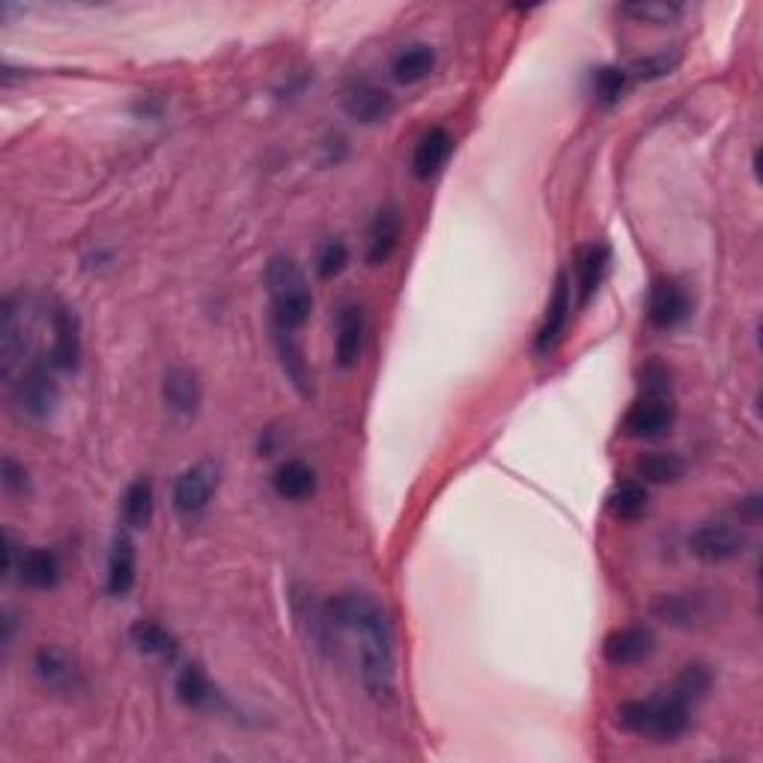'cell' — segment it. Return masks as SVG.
I'll list each match as a JSON object with an SVG mask.
<instances>
[{
    "instance_id": "obj_1",
    "label": "cell",
    "mask_w": 763,
    "mask_h": 763,
    "mask_svg": "<svg viewBox=\"0 0 763 763\" xmlns=\"http://www.w3.org/2000/svg\"><path fill=\"white\" fill-rule=\"evenodd\" d=\"M328 626H340L358 635L361 650V677L368 692L379 704L394 698V647H391V624L385 608L370 594H338L326 603Z\"/></svg>"
},
{
    "instance_id": "obj_2",
    "label": "cell",
    "mask_w": 763,
    "mask_h": 763,
    "mask_svg": "<svg viewBox=\"0 0 763 763\" xmlns=\"http://www.w3.org/2000/svg\"><path fill=\"white\" fill-rule=\"evenodd\" d=\"M266 289L272 301L275 328L298 331L310 319L314 310V293L308 287L305 272L287 254H275L266 266Z\"/></svg>"
},
{
    "instance_id": "obj_3",
    "label": "cell",
    "mask_w": 763,
    "mask_h": 763,
    "mask_svg": "<svg viewBox=\"0 0 763 763\" xmlns=\"http://www.w3.org/2000/svg\"><path fill=\"white\" fill-rule=\"evenodd\" d=\"M617 724L635 736L654 743H675L689 728V704L675 695L647 698V701H626L617 707Z\"/></svg>"
},
{
    "instance_id": "obj_4",
    "label": "cell",
    "mask_w": 763,
    "mask_h": 763,
    "mask_svg": "<svg viewBox=\"0 0 763 763\" xmlns=\"http://www.w3.org/2000/svg\"><path fill=\"white\" fill-rule=\"evenodd\" d=\"M51 370H54L51 364L33 361V364L21 373L19 382L12 385V400H15L21 415L33 417V421H45V417L54 415L60 391Z\"/></svg>"
},
{
    "instance_id": "obj_5",
    "label": "cell",
    "mask_w": 763,
    "mask_h": 763,
    "mask_svg": "<svg viewBox=\"0 0 763 763\" xmlns=\"http://www.w3.org/2000/svg\"><path fill=\"white\" fill-rule=\"evenodd\" d=\"M745 534L728 522H707L689 534V552L704 564H724L745 552Z\"/></svg>"
},
{
    "instance_id": "obj_6",
    "label": "cell",
    "mask_w": 763,
    "mask_h": 763,
    "mask_svg": "<svg viewBox=\"0 0 763 763\" xmlns=\"http://www.w3.org/2000/svg\"><path fill=\"white\" fill-rule=\"evenodd\" d=\"M654 615L668 626L692 629L710 624L713 617V596L710 594H663L654 600Z\"/></svg>"
},
{
    "instance_id": "obj_7",
    "label": "cell",
    "mask_w": 763,
    "mask_h": 763,
    "mask_svg": "<svg viewBox=\"0 0 763 763\" xmlns=\"http://www.w3.org/2000/svg\"><path fill=\"white\" fill-rule=\"evenodd\" d=\"M215 486H219V471L209 466V463L186 468L177 477V484H173V507H177V513L198 516L200 510H206Z\"/></svg>"
},
{
    "instance_id": "obj_8",
    "label": "cell",
    "mask_w": 763,
    "mask_h": 763,
    "mask_svg": "<svg viewBox=\"0 0 763 763\" xmlns=\"http://www.w3.org/2000/svg\"><path fill=\"white\" fill-rule=\"evenodd\" d=\"M570 314H573V287H570V278L561 272L555 280V293H552L549 308H545L543 326L537 331V356H549V352L561 343V338H564L566 331V322H570Z\"/></svg>"
},
{
    "instance_id": "obj_9",
    "label": "cell",
    "mask_w": 763,
    "mask_h": 763,
    "mask_svg": "<svg viewBox=\"0 0 763 763\" xmlns=\"http://www.w3.org/2000/svg\"><path fill=\"white\" fill-rule=\"evenodd\" d=\"M675 424V406L665 400V394H647L626 412L624 430L633 438H659Z\"/></svg>"
},
{
    "instance_id": "obj_10",
    "label": "cell",
    "mask_w": 763,
    "mask_h": 763,
    "mask_svg": "<svg viewBox=\"0 0 763 763\" xmlns=\"http://www.w3.org/2000/svg\"><path fill=\"white\" fill-rule=\"evenodd\" d=\"M689 310H692V301H689L686 289L677 280L659 278L650 287V298H647V319H650V326L663 328V331L677 328L689 317Z\"/></svg>"
},
{
    "instance_id": "obj_11",
    "label": "cell",
    "mask_w": 763,
    "mask_h": 763,
    "mask_svg": "<svg viewBox=\"0 0 763 763\" xmlns=\"http://www.w3.org/2000/svg\"><path fill=\"white\" fill-rule=\"evenodd\" d=\"M51 331H54V347H51L49 364L54 370H72L78 368L81 358V322L70 308H54L51 314Z\"/></svg>"
},
{
    "instance_id": "obj_12",
    "label": "cell",
    "mask_w": 763,
    "mask_h": 763,
    "mask_svg": "<svg viewBox=\"0 0 763 763\" xmlns=\"http://www.w3.org/2000/svg\"><path fill=\"white\" fill-rule=\"evenodd\" d=\"M654 647L656 638L647 626H624V629H615V633L605 638L603 656L605 663L624 668V665H635L647 659V656L654 654Z\"/></svg>"
},
{
    "instance_id": "obj_13",
    "label": "cell",
    "mask_w": 763,
    "mask_h": 763,
    "mask_svg": "<svg viewBox=\"0 0 763 763\" xmlns=\"http://www.w3.org/2000/svg\"><path fill=\"white\" fill-rule=\"evenodd\" d=\"M343 108L358 123H382L394 114V96L370 81H358L343 93Z\"/></svg>"
},
{
    "instance_id": "obj_14",
    "label": "cell",
    "mask_w": 763,
    "mask_h": 763,
    "mask_svg": "<svg viewBox=\"0 0 763 763\" xmlns=\"http://www.w3.org/2000/svg\"><path fill=\"white\" fill-rule=\"evenodd\" d=\"M403 233V215L396 206L379 209L368 230V263L370 266H382L391 254H394L396 242Z\"/></svg>"
},
{
    "instance_id": "obj_15",
    "label": "cell",
    "mask_w": 763,
    "mask_h": 763,
    "mask_svg": "<svg viewBox=\"0 0 763 763\" xmlns=\"http://www.w3.org/2000/svg\"><path fill=\"white\" fill-rule=\"evenodd\" d=\"M24 356V322L15 308V298H3L0 310V373L10 379Z\"/></svg>"
},
{
    "instance_id": "obj_16",
    "label": "cell",
    "mask_w": 763,
    "mask_h": 763,
    "mask_svg": "<svg viewBox=\"0 0 763 763\" xmlns=\"http://www.w3.org/2000/svg\"><path fill=\"white\" fill-rule=\"evenodd\" d=\"M33 668H36L40 683L45 689H54V692H75L81 686V671L70 656L57 650V647H42Z\"/></svg>"
},
{
    "instance_id": "obj_17",
    "label": "cell",
    "mask_w": 763,
    "mask_h": 763,
    "mask_svg": "<svg viewBox=\"0 0 763 763\" xmlns=\"http://www.w3.org/2000/svg\"><path fill=\"white\" fill-rule=\"evenodd\" d=\"M161 396L177 415H194L200 406L198 373L189 368H170L161 382Z\"/></svg>"
},
{
    "instance_id": "obj_18",
    "label": "cell",
    "mask_w": 763,
    "mask_h": 763,
    "mask_svg": "<svg viewBox=\"0 0 763 763\" xmlns=\"http://www.w3.org/2000/svg\"><path fill=\"white\" fill-rule=\"evenodd\" d=\"M135 573H138V555L129 534H117L110 543L108 555V594L126 596L135 587Z\"/></svg>"
},
{
    "instance_id": "obj_19",
    "label": "cell",
    "mask_w": 763,
    "mask_h": 763,
    "mask_svg": "<svg viewBox=\"0 0 763 763\" xmlns=\"http://www.w3.org/2000/svg\"><path fill=\"white\" fill-rule=\"evenodd\" d=\"M361 343H364V314L356 305H347V308L340 310L338 335H335L338 368H356L358 356H361Z\"/></svg>"
},
{
    "instance_id": "obj_20",
    "label": "cell",
    "mask_w": 763,
    "mask_h": 763,
    "mask_svg": "<svg viewBox=\"0 0 763 763\" xmlns=\"http://www.w3.org/2000/svg\"><path fill=\"white\" fill-rule=\"evenodd\" d=\"M575 293H579V305H587L608 268V248L605 245H585L575 254Z\"/></svg>"
},
{
    "instance_id": "obj_21",
    "label": "cell",
    "mask_w": 763,
    "mask_h": 763,
    "mask_svg": "<svg viewBox=\"0 0 763 763\" xmlns=\"http://www.w3.org/2000/svg\"><path fill=\"white\" fill-rule=\"evenodd\" d=\"M451 147H454V138L447 135V129L436 126L421 135L415 147V156H412V173L417 179H430L433 173H438V168L445 165L447 156H451Z\"/></svg>"
},
{
    "instance_id": "obj_22",
    "label": "cell",
    "mask_w": 763,
    "mask_h": 763,
    "mask_svg": "<svg viewBox=\"0 0 763 763\" xmlns=\"http://www.w3.org/2000/svg\"><path fill=\"white\" fill-rule=\"evenodd\" d=\"M15 573H19L21 585L49 591L60 582V558L51 549H28L21 552Z\"/></svg>"
},
{
    "instance_id": "obj_23",
    "label": "cell",
    "mask_w": 763,
    "mask_h": 763,
    "mask_svg": "<svg viewBox=\"0 0 763 763\" xmlns=\"http://www.w3.org/2000/svg\"><path fill=\"white\" fill-rule=\"evenodd\" d=\"M177 698L186 707H194V710H219L224 701L215 686L209 683V677L203 675L200 665H186L177 677Z\"/></svg>"
},
{
    "instance_id": "obj_24",
    "label": "cell",
    "mask_w": 763,
    "mask_h": 763,
    "mask_svg": "<svg viewBox=\"0 0 763 763\" xmlns=\"http://www.w3.org/2000/svg\"><path fill=\"white\" fill-rule=\"evenodd\" d=\"M436 66V51L430 49L426 42H415L406 49L396 51L394 63H391V75L396 84H417L424 81Z\"/></svg>"
},
{
    "instance_id": "obj_25",
    "label": "cell",
    "mask_w": 763,
    "mask_h": 763,
    "mask_svg": "<svg viewBox=\"0 0 763 763\" xmlns=\"http://www.w3.org/2000/svg\"><path fill=\"white\" fill-rule=\"evenodd\" d=\"M275 347H278L280 368H284L289 382H293L301 394L310 396V391H314L310 382H314V379H310L308 361H305V352H301V347H298L296 338H293V331L275 328Z\"/></svg>"
},
{
    "instance_id": "obj_26",
    "label": "cell",
    "mask_w": 763,
    "mask_h": 763,
    "mask_svg": "<svg viewBox=\"0 0 763 763\" xmlns=\"http://www.w3.org/2000/svg\"><path fill=\"white\" fill-rule=\"evenodd\" d=\"M272 486L280 498L287 501H298V498H308L317 486V477H314V468L301 459H287L280 463L278 471L272 475Z\"/></svg>"
},
{
    "instance_id": "obj_27",
    "label": "cell",
    "mask_w": 763,
    "mask_h": 763,
    "mask_svg": "<svg viewBox=\"0 0 763 763\" xmlns=\"http://www.w3.org/2000/svg\"><path fill=\"white\" fill-rule=\"evenodd\" d=\"M635 471L647 484H677L686 475V463L677 454H645L635 459Z\"/></svg>"
},
{
    "instance_id": "obj_28",
    "label": "cell",
    "mask_w": 763,
    "mask_h": 763,
    "mask_svg": "<svg viewBox=\"0 0 763 763\" xmlns=\"http://www.w3.org/2000/svg\"><path fill=\"white\" fill-rule=\"evenodd\" d=\"M123 519L131 528H147L152 519V484L147 477H135L123 492Z\"/></svg>"
},
{
    "instance_id": "obj_29",
    "label": "cell",
    "mask_w": 763,
    "mask_h": 763,
    "mask_svg": "<svg viewBox=\"0 0 763 763\" xmlns=\"http://www.w3.org/2000/svg\"><path fill=\"white\" fill-rule=\"evenodd\" d=\"M131 642H135L140 654L165 656V659L177 654V638L165 626L156 624V621H138V624L131 626Z\"/></svg>"
},
{
    "instance_id": "obj_30",
    "label": "cell",
    "mask_w": 763,
    "mask_h": 763,
    "mask_svg": "<svg viewBox=\"0 0 763 763\" xmlns=\"http://www.w3.org/2000/svg\"><path fill=\"white\" fill-rule=\"evenodd\" d=\"M608 510L617 519H638L647 510V489L635 480L617 484L608 496Z\"/></svg>"
},
{
    "instance_id": "obj_31",
    "label": "cell",
    "mask_w": 763,
    "mask_h": 763,
    "mask_svg": "<svg viewBox=\"0 0 763 763\" xmlns=\"http://www.w3.org/2000/svg\"><path fill=\"white\" fill-rule=\"evenodd\" d=\"M710 686H713V675L707 671V665L695 663V665H686L683 671H680V677H677L675 683V698H680L683 704H689V701H701L707 692H710Z\"/></svg>"
},
{
    "instance_id": "obj_32",
    "label": "cell",
    "mask_w": 763,
    "mask_h": 763,
    "mask_svg": "<svg viewBox=\"0 0 763 763\" xmlns=\"http://www.w3.org/2000/svg\"><path fill=\"white\" fill-rule=\"evenodd\" d=\"M626 70H617V66H603V70H594L591 75V84H594V96L596 102L603 105H615L626 89Z\"/></svg>"
},
{
    "instance_id": "obj_33",
    "label": "cell",
    "mask_w": 763,
    "mask_h": 763,
    "mask_svg": "<svg viewBox=\"0 0 763 763\" xmlns=\"http://www.w3.org/2000/svg\"><path fill=\"white\" fill-rule=\"evenodd\" d=\"M349 251L343 245V239H328L326 245L317 254V272L319 278H338L340 272L347 268Z\"/></svg>"
},
{
    "instance_id": "obj_34",
    "label": "cell",
    "mask_w": 763,
    "mask_h": 763,
    "mask_svg": "<svg viewBox=\"0 0 763 763\" xmlns=\"http://www.w3.org/2000/svg\"><path fill=\"white\" fill-rule=\"evenodd\" d=\"M621 12L635 21H647V24H668L680 15V7H675V3H629Z\"/></svg>"
},
{
    "instance_id": "obj_35",
    "label": "cell",
    "mask_w": 763,
    "mask_h": 763,
    "mask_svg": "<svg viewBox=\"0 0 763 763\" xmlns=\"http://www.w3.org/2000/svg\"><path fill=\"white\" fill-rule=\"evenodd\" d=\"M0 484H3V489H7L10 496H24V492L30 489L28 468L21 466V463H15L12 456H3V466H0Z\"/></svg>"
},
{
    "instance_id": "obj_36",
    "label": "cell",
    "mask_w": 763,
    "mask_h": 763,
    "mask_svg": "<svg viewBox=\"0 0 763 763\" xmlns=\"http://www.w3.org/2000/svg\"><path fill=\"white\" fill-rule=\"evenodd\" d=\"M675 70V60H668L663 54V57H647V60H638V63H633L629 70H626V75H635V78H663V75H668V72Z\"/></svg>"
}]
</instances>
